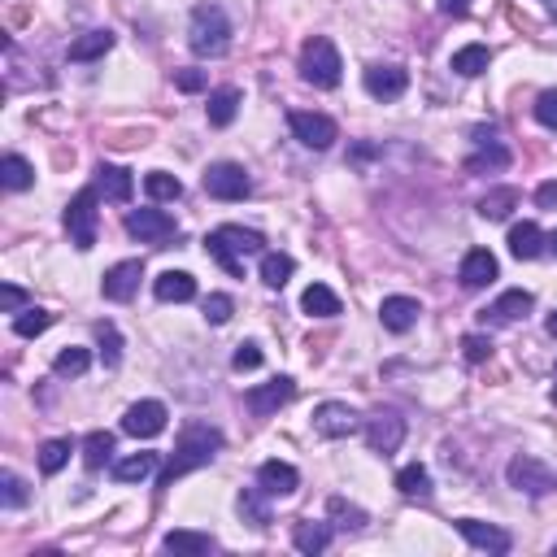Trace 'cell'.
Wrapping results in <instances>:
<instances>
[{
	"mask_svg": "<svg viewBox=\"0 0 557 557\" xmlns=\"http://www.w3.org/2000/svg\"><path fill=\"white\" fill-rule=\"evenodd\" d=\"M418 314H422V310H418V301H410V296H388V301L379 305L384 327H388V331H396V336H401V331H410L413 322H418Z\"/></svg>",
	"mask_w": 557,
	"mask_h": 557,
	"instance_id": "cell-20",
	"label": "cell"
},
{
	"mask_svg": "<svg viewBox=\"0 0 557 557\" xmlns=\"http://www.w3.org/2000/svg\"><path fill=\"white\" fill-rule=\"evenodd\" d=\"M362 83L375 100H396L405 88H410V74L401 70V66H370Z\"/></svg>",
	"mask_w": 557,
	"mask_h": 557,
	"instance_id": "cell-15",
	"label": "cell"
},
{
	"mask_svg": "<svg viewBox=\"0 0 557 557\" xmlns=\"http://www.w3.org/2000/svg\"><path fill=\"white\" fill-rule=\"evenodd\" d=\"M0 183H5L9 192H23V188H31V183H35V170H31V162H26V157L9 153V157L0 162Z\"/></svg>",
	"mask_w": 557,
	"mask_h": 557,
	"instance_id": "cell-27",
	"label": "cell"
},
{
	"mask_svg": "<svg viewBox=\"0 0 557 557\" xmlns=\"http://www.w3.org/2000/svg\"><path fill=\"white\" fill-rule=\"evenodd\" d=\"M122 432L126 436H140V440H153L166 432V405L162 401H140V405H131L126 418H122Z\"/></svg>",
	"mask_w": 557,
	"mask_h": 557,
	"instance_id": "cell-10",
	"label": "cell"
},
{
	"mask_svg": "<svg viewBox=\"0 0 557 557\" xmlns=\"http://www.w3.org/2000/svg\"><path fill=\"white\" fill-rule=\"evenodd\" d=\"M140 279H144V266H140V262H118V266L100 279V292H105L109 301H131L135 288H140Z\"/></svg>",
	"mask_w": 557,
	"mask_h": 557,
	"instance_id": "cell-16",
	"label": "cell"
},
{
	"mask_svg": "<svg viewBox=\"0 0 557 557\" xmlns=\"http://www.w3.org/2000/svg\"><path fill=\"white\" fill-rule=\"evenodd\" d=\"M292 544L301 549V553H322L327 544H331V527L327 523H296V532H292Z\"/></svg>",
	"mask_w": 557,
	"mask_h": 557,
	"instance_id": "cell-26",
	"label": "cell"
},
{
	"mask_svg": "<svg viewBox=\"0 0 557 557\" xmlns=\"http://www.w3.org/2000/svg\"><path fill=\"white\" fill-rule=\"evenodd\" d=\"M509 487H518V492H527V497H544V492H553V470L544 466L540 458H527V453H518V458L509 461L506 470Z\"/></svg>",
	"mask_w": 557,
	"mask_h": 557,
	"instance_id": "cell-6",
	"label": "cell"
},
{
	"mask_svg": "<svg viewBox=\"0 0 557 557\" xmlns=\"http://www.w3.org/2000/svg\"><path fill=\"white\" fill-rule=\"evenodd\" d=\"M26 305V292L23 288H14V283H5V288H0V310H5V314H14V310H23Z\"/></svg>",
	"mask_w": 557,
	"mask_h": 557,
	"instance_id": "cell-50",
	"label": "cell"
},
{
	"mask_svg": "<svg viewBox=\"0 0 557 557\" xmlns=\"http://www.w3.org/2000/svg\"><path fill=\"white\" fill-rule=\"evenodd\" d=\"M535 301H532V292H523V288H514L506 292L497 305H487L484 314V327H509V322H518V318H527V310H532Z\"/></svg>",
	"mask_w": 557,
	"mask_h": 557,
	"instance_id": "cell-14",
	"label": "cell"
},
{
	"mask_svg": "<svg viewBox=\"0 0 557 557\" xmlns=\"http://www.w3.org/2000/svg\"><path fill=\"white\" fill-rule=\"evenodd\" d=\"M487 61H492V52L484 49V44H466V49L453 52V70L466 74V79H475V74L487 70Z\"/></svg>",
	"mask_w": 557,
	"mask_h": 557,
	"instance_id": "cell-33",
	"label": "cell"
},
{
	"mask_svg": "<svg viewBox=\"0 0 557 557\" xmlns=\"http://www.w3.org/2000/svg\"><path fill=\"white\" fill-rule=\"evenodd\" d=\"M458 279H461V288H487L492 279H497V257L487 253V248H470L466 253V262H461L458 270Z\"/></svg>",
	"mask_w": 557,
	"mask_h": 557,
	"instance_id": "cell-18",
	"label": "cell"
},
{
	"mask_svg": "<svg viewBox=\"0 0 557 557\" xmlns=\"http://www.w3.org/2000/svg\"><path fill=\"white\" fill-rule=\"evenodd\" d=\"M458 532L475 544V549H487V553H509V532H501V527H492V523H479V518H461Z\"/></svg>",
	"mask_w": 557,
	"mask_h": 557,
	"instance_id": "cell-17",
	"label": "cell"
},
{
	"mask_svg": "<svg viewBox=\"0 0 557 557\" xmlns=\"http://www.w3.org/2000/svg\"><path fill=\"white\" fill-rule=\"evenodd\" d=\"M396 487H401V497H418V501H427L432 497V475H427V466H405L401 475H396Z\"/></svg>",
	"mask_w": 557,
	"mask_h": 557,
	"instance_id": "cell-31",
	"label": "cell"
},
{
	"mask_svg": "<svg viewBox=\"0 0 557 557\" xmlns=\"http://www.w3.org/2000/svg\"><path fill=\"white\" fill-rule=\"evenodd\" d=\"M97 339H100V362L105 366H118L122 362V336L114 322H100L97 327Z\"/></svg>",
	"mask_w": 557,
	"mask_h": 557,
	"instance_id": "cell-39",
	"label": "cell"
},
{
	"mask_svg": "<svg viewBox=\"0 0 557 557\" xmlns=\"http://www.w3.org/2000/svg\"><path fill=\"white\" fill-rule=\"evenodd\" d=\"M144 192L153 196V200H179V196H183V183H179L174 174H166V170H153L144 179Z\"/></svg>",
	"mask_w": 557,
	"mask_h": 557,
	"instance_id": "cell-38",
	"label": "cell"
},
{
	"mask_svg": "<svg viewBox=\"0 0 557 557\" xmlns=\"http://www.w3.org/2000/svg\"><path fill=\"white\" fill-rule=\"evenodd\" d=\"M218 449H222L218 427H209V422H188L183 436H179V444H174V453H170L166 470H162V487H170L174 479H183L188 470L209 466V461L218 458Z\"/></svg>",
	"mask_w": 557,
	"mask_h": 557,
	"instance_id": "cell-1",
	"label": "cell"
},
{
	"mask_svg": "<svg viewBox=\"0 0 557 557\" xmlns=\"http://www.w3.org/2000/svg\"><path fill=\"white\" fill-rule=\"evenodd\" d=\"M88 362H92V357H88V348H61V353H57V362H52V370H57V375H83V370H88Z\"/></svg>",
	"mask_w": 557,
	"mask_h": 557,
	"instance_id": "cell-41",
	"label": "cell"
},
{
	"mask_svg": "<svg viewBox=\"0 0 557 557\" xmlns=\"http://www.w3.org/2000/svg\"><path fill=\"white\" fill-rule=\"evenodd\" d=\"M292 392H296V384H292L288 375H279V379H270V384H262V388H248V392H244V405L257 413V418H270V413L279 410V405H288Z\"/></svg>",
	"mask_w": 557,
	"mask_h": 557,
	"instance_id": "cell-12",
	"label": "cell"
},
{
	"mask_svg": "<svg viewBox=\"0 0 557 557\" xmlns=\"http://www.w3.org/2000/svg\"><path fill=\"white\" fill-rule=\"evenodd\" d=\"M461 353H466V362H487V357H492V339L466 336L461 339Z\"/></svg>",
	"mask_w": 557,
	"mask_h": 557,
	"instance_id": "cell-47",
	"label": "cell"
},
{
	"mask_svg": "<svg viewBox=\"0 0 557 557\" xmlns=\"http://www.w3.org/2000/svg\"><path fill=\"white\" fill-rule=\"evenodd\" d=\"M174 88L179 92H205V70H179L174 74Z\"/></svg>",
	"mask_w": 557,
	"mask_h": 557,
	"instance_id": "cell-49",
	"label": "cell"
},
{
	"mask_svg": "<svg viewBox=\"0 0 557 557\" xmlns=\"http://www.w3.org/2000/svg\"><path fill=\"white\" fill-rule=\"evenodd\" d=\"M506 166H509V153L497 144V140H487V148H479V153L466 162L470 174H487V170H506Z\"/></svg>",
	"mask_w": 557,
	"mask_h": 557,
	"instance_id": "cell-36",
	"label": "cell"
},
{
	"mask_svg": "<svg viewBox=\"0 0 557 557\" xmlns=\"http://www.w3.org/2000/svg\"><path fill=\"white\" fill-rule=\"evenodd\" d=\"M153 470H157V458H153V453H135V458L114 461V479H118V484H140Z\"/></svg>",
	"mask_w": 557,
	"mask_h": 557,
	"instance_id": "cell-30",
	"label": "cell"
},
{
	"mask_svg": "<svg viewBox=\"0 0 557 557\" xmlns=\"http://www.w3.org/2000/svg\"><path fill=\"white\" fill-rule=\"evenodd\" d=\"M188 44H192V52H200V57H222V52L231 49V23H227V14H222L218 5H200L192 14Z\"/></svg>",
	"mask_w": 557,
	"mask_h": 557,
	"instance_id": "cell-3",
	"label": "cell"
},
{
	"mask_svg": "<svg viewBox=\"0 0 557 557\" xmlns=\"http://www.w3.org/2000/svg\"><path fill=\"white\" fill-rule=\"evenodd\" d=\"M114 49V31H88L70 44V61H97Z\"/></svg>",
	"mask_w": 557,
	"mask_h": 557,
	"instance_id": "cell-25",
	"label": "cell"
},
{
	"mask_svg": "<svg viewBox=\"0 0 557 557\" xmlns=\"http://www.w3.org/2000/svg\"><path fill=\"white\" fill-rule=\"evenodd\" d=\"M126 231L140 244H157V248H162L166 240H174L179 227H174V218L162 214V209H135V214H126Z\"/></svg>",
	"mask_w": 557,
	"mask_h": 557,
	"instance_id": "cell-8",
	"label": "cell"
},
{
	"mask_svg": "<svg viewBox=\"0 0 557 557\" xmlns=\"http://www.w3.org/2000/svg\"><path fill=\"white\" fill-rule=\"evenodd\" d=\"M339 70H344V66H339V52L327 35L305 40V49H301V79H305V83H314V88H336Z\"/></svg>",
	"mask_w": 557,
	"mask_h": 557,
	"instance_id": "cell-4",
	"label": "cell"
},
{
	"mask_svg": "<svg viewBox=\"0 0 557 557\" xmlns=\"http://www.w3.org/2000/svg\"><path fill=\"white\" fill-rule=\"evenodd\" d=\"M231 310H236V305H231V296H227V292H214V296L205 301V318H209V322H227V318H231Z\"/></svg>",
	"mask_w": 557,
	"mask_h": 557,
	"instance_id": "cell-46",
	"label": "cell"
},
{
	"mask_svg": "<svg viewBox=\"0 0 557 557\" xmlns=\"http://www.w3.org/2000/svg\"><path fill=\"white\" fill-rule=\"evenodd\" d=\"M514 205H518V192H514V188H497V192H487L484 200H479V214H484L487 222H501V218H509Z\"/></svg>",
	"mask_w": 557,
	"mask_h": 557,
	"instance_id": "cell-35",
	"label": "cell"
},
{
	"mask_svg": "<svg viewBox=\"0 0 557 557\" xmlns=\"http://www.w3.org/2000/svg\"><path fill=\"white\" fill-rule=\"evenodd\" d=\"M240 514L253 523V527H266L270 523V506H266V487H244L240 492Z\"/></svg>",
	"mask_w": 557,
	"mask_h": 557,
	"instance_id": "cell-32",
	"label": "cell"
},
{
	"mask_svg": "<svg viewBox=\"0 0 557 557\" xmlns=\"http://www.w3.org/2000/svg\"><path fill=\"white\" fill-rule=\"evenodd\" d=\"M162 549H166V553L196 557V553H209V549H214V535H205V532H170L166 540H162Z\"/></svg>",
	"mask_w": 557,
	"mask_h": 557,
	"instance_id": "cell-28",
	"label": "cell"
},
{
	"mask_svg": "<svg viewBox=\"0 0 557 557\" xmlns=\"http://www.w3.org/2000/svg\"><path fill=\"white\" fill-rule=\"evenodd\" d=\"M535 118L544 122L549 131H557V92H540L535 97Z\"/></svg>",
	"mask_w": 557,
	"mask_h": 557,
	"instance_id": "cell-45",
	"label": "cell"
},
{
	"mask_svg": "<svg viewBox=\"0 0 557 557\" xmlns=\"http://www.w3.org/2000/svg\"><path fill=\"white\" fill-rule=\"evenodd\" d=\"M0 487H5V492H0V501H5L9 509H23L26 506V484L18 479V475H9V470H5V475H0Z\"/></svg>",
	"mask_w": 557,
	"mask_h": 557,
	"instance_id": "cell-44",
	"label": "cell"
},
{
	"mask_svg": "<svg viewBox=\"0 0 557 557\" xmlns=\"http://www.w3.org/2000/svg\"><path fill=\"white\" fill-rule=\"evenodd\" d=\"M153 292H157V301H192L196 296V279L188 274V270H166V274H157V283H153Z\"/></svg>",
	"mask_w": 557,
	"mask_h": 557,
	"instance_id": "cell-22",
	"label": "cell"
},
{
	"mask_svg": "<svg viewBox=\"0 0 557 557\" xmlns=\"http://www.w3.org/2000/svg\"><path fill=\"white\" fill-rule=\"evenodd\" d=\"M301 310L310 318H336L339 314V296L327 283H310L305 296H301Z\"/></svg>",
	"mask_w": 557,
	"mask_h": 557,
	"instance_id": "cell-24",
	"label": "cell"
},
{
	"mask_svg": "<svg viewBox=\"0 0 557 557\" xmlns=\"http://www.w3.org/2000/svg\"><path fill=\"white\" fill-rule=\"evenodd\" d=\"M549 244H553V253H557V231H553V240H549Z\"/></svg>",
	"mask_w": 557,
	"mask_h": 557,
	"instance_id": "cell-55",
	"label": "cell"
},
{
	"mask_svg": "<svg viewBox=\"0 0 557 557\" xmlns=\"http://www.w3.org/2000/svg\"><path fill=\"white\" fill-rule=\"evenodd\" d=\"M292 135L301 140L305 148H331L336 144V122L327 118V114H292Z\"/></svg>",
	"mask_w": 557,
	"mask_h": 557,
	"instance_id": "cell-13",
	"label": "cell"
},
{
	"mask_svg": "<svg viewBox=\"0 0 557 557\" xmlns=\"http://www.w3.org/2000/svg\"><path fill=\"white\" fill-rule=\"evenodd\" d=\"M205 192L214 196V200H244V196L253 192V179L236 162H218V166L205 170Z\"/></svg>",
	"mask_w": 557,
	"mask_h": 557,
	"instance_id": "cell-7",
	"label": "cell"
},
{
	"mask_svg": "<svg viewBox=\"0 0 557 557\" xmlns=\"http://www.w3.org/2000/svg\"><path fill=\"white\" fill-rule=\"evenodd\" d=\"M231 366H236V370H257V366H262V348H257V344H240Z\"/></svg>",
	"mask_w": 557,
	"mask_h": 557,
	"instance_id": "cell-48",
	"label": "cell"
},
{
	"mask_svg": "<svg viewBox=\"0 0 557 557\" xmlns=\"http://www.w3.org/2000/svg\"><path fill=\"white\" fill-rule=\"evenodd\" d=\"M401 440H405V418H401V413L379 410L366 422V444H370L375 453H396Z\"/></svg>",
	"mask_w": 557,
	"mask_h": 557,
	"instance_id": "cell-9",
	"label": "cell"
},
{
	"mask_svg": "<svg viewBox=\"0 0 557 557\" xmlns=\"http://www.w3.org/2000/svg\"><path fill=\"white\" fill-rule=\"evenodd\" d=\"M440 9H444V14H453V18H461V14L470 9V0H440Z\"/></svg>",
	"mask_w": 557,
	"mask_h": 557,
	"instance_id": "cell-52",
	"label": "cell"
},
{
	"mask_svg": "<svg viewBox=\"0 0 557 557\" xmlns=\"http://www.w3.org/2000/svg\"><path fill=\"white\" fill-rule=\"evenodd\" d=\"M288 279H292L288 253H266V257H262V283H266V288H283Z\"/></svg>",
	"mask_w": 557,
	"mask_h": 557,
	"instance_id": "cell-37",
	"label": "cell"
},
{
	"mask_svg": "<svg viewBox=\"0 0 557 557\" xmlns=\"http://www.w3.org/2000/svg\"><path fill=\"white\" fill-rule=\"evenodd\" d=\"M553 375H557V366H553Z\"/></svg>",
	"mask_w": 557,
	"mask_h": 557,
	"instance_id": "cell-56",
	"label": "cell"
},
{
	"mask_svg": "<svg viewBox=\"0 0 557 557\" xmlns=\"http://www.w3.org/2000/svg\"><path fill=\"white\" fill-rule=\"evenodd\" d=\"M535 200H540L544 209H553V205H557V183H544V188L535 192Z\"/></svg>",
	"mask_w": 557,
	"mask_h": 557,
	"instance_id": "cell-51",
	"label": "cell"
},
{
	"mask_svg": "<svg viewBox=\"0 0 557 557\" xmlns=\"http://www.w3.org/2000/svg\"><path fill=\"white\" fill-rule=\"evenodd\" d=\"M66 231H70V240H74V248H92L97 244V192L88 188V192H79L66 205Z\"/></svg>",
	"mask_w": 557,
	"mask_h": 557,
	"instance_id": "cell-5",
	"label": "cell"
},
{
	"mask_svg": "<svg viewBox=\"0 0 557 557\" xmlns=\"http://www.w3.org/2000/svg\"><path fill=\"white\" fill-rule=\"evenodd\" d=\"M66 461H70V440H49V444L40 449V470H44V475H57Z\"/></svg>",
	"mask_w": 557,
	"mask_h": 557,
	"instance_id": "cell-40",
	"label": "cell"
},
{
	"mask_svg": "<svg viewBox=\"0 0 557 557\" xmlns=\"http://www.w3.org/2000/svg\"><path fill=\"white\" fill-rule=\"evenodd\" d=\"M257 484L266 487V497H292L296 484H301V475H296V466L288 461H262V470H257Z\"/></svg>",
	"mask_w": 557,
	"mask_h": 557,
	"instance_id": "cell-19",
	"label": "cell"
},
{
	"mask_svg": "<svg viewBox=\"0 0 557 557\" xmlns=\"http://www.w3.org/2000/svg\"><path fill=\"white\" fill-rule=\"evenodd\" d=\"M262 244H266V240H262L257 231H244V227H218V231H209L205 248H209V257H214L227 274H236V279H240V274H244V257L262 253Z\"/></svg>",
	"mask_w": 557,
	"mask_h": 557,
	"instance_id": "cell-2",
	"label": "cell"
},
{
	"mask_svg": "<svg viewBox=\"0 0 557 557\" xmlns=\"http://www.w3.org/2000/svg\"><path fill=\"white\" fill-rule=\"evenodd\" d=\"M327 509H331V514L339 518L336 527H344V532H357V527H366V514H362V509H357V506H344L339 497H331V506H327Z\"/></svg>",
	"mask_w": 557,
	"mask_h": 557,
	"instance_id": "cell-43",
	"label": "cell"
},
{
	"mask_svg": "<svg viewBox=\"0 0 557 557\" xmlns=\"http://www.w3.org/2000/svg\"><path fill=\"white\" fill-rule=\"evenodd\" d=\"M549 336H557V314H549Z\"/></svg>",
	"mask_w": 557,
	"mask_h": 557,
	"instance_id": "cell-53",
	"label": "cell"
},
{
	"mask_svg": "<svg viewBox=\"0 0 557 557\" xmlns=\"http://www.w3.org/2000/svg\"><path fill=\"white\" fill-rule=\"evenodd\" d=\"M97 188L105 192V200H118V205H126V200H131V192H135V179H131V170H122V166H100L97 170Z\"/></svg>",
	"mask_w": 557,
	"mask_h": 557,
	"instance_id": "cell-21",
	"label": "cell"
},
{
	"mask_svg": "<svg viewBox=\"0 0 557 557\" xmlns=\"http://www.w3.org/2000/svg\"><path fill=\"white\" fill-rule=\"evenodd\" d=\"M362 422H357V413L348 410V405H339V401H322L314 410V432L318 436H327V440H344V436H353Z\"/></svg>",
	"mask_w": 557,
	"mask_h": 557,
	"instance_id": "cell-11",
	"label": "cell"
},
{
	"mask_svg": "<svg viewBox=\"0 0 557 557\" xmlns=\"http://www.w3.org/2000/svg\"><path fill=\"white\" fill-rule=\"evenodd\" d=\"M49 322H52V314H44V310H26V314L14 318V331H18L23 339H31V336H40V331H49Z\"/></svg>",
	"mask_w": 557,
	"mask_h": 557,
	"instance_id": "cell-42",
	"label": "cell"
},
{
	"mask_svg": "<svg viewBox=\"0 0 557 557\" xmlns=\"http://www.w3.org/2000/svg\"><path fill=\"white\" fill-rule=\"evenodd\" d=\"M205 114H209V126H231V122H236V114H240V92H236V88H222V92H214Z\"/></svg>",
	"mask_w": 557,
	"mask_h": 557,
	"instance_id": "cell-29",
	"label": "cell"
},
{
	"mask_svg": "<svg viewBox=\"0 0 557 557\" xmlns=\"http://www.w3.org/2000/svg\"><path fill=\"white\" fill-rule=\"evenodd\" d=\"M109 458H114V436L109 432H92V436L83 440V466L88 470H100Z\"/></svg>",
	"mask_w": 557,
	"mask_h": 557,
	"instance_id": "cell-34",
	"label": "cell"
},
{
	"mask_svg": "<svg viewBox=\"0 0 557 557\" xmlns=\"http://www.w3.org/2000/svg\"><path fill=\"white\" fill-rule=\"evenodd\" d=\"M509 253L518 257V262H532L544 253V236H540V227L535 222H518L514 231H509Z\"/></svg>",
	"mask_w": 557,
	"mask_h": 557,
	"instance_id": "cell-23",
	"label": "cell"
},
{
	"mask_svg": "<svg viewBox=\"0 0 557 557\" xmlns=\"http://www.w3.org/2000/svg\"><path fill=\"white\" fill-rule=\"evenodd\" d=\"M544 5H549V14H557V0H544Z\"/></svg>",
	"mask_w": 557,
	"mask_h": 557,
	"instance_id": "cell-54",
	"label": "cell"
}]
</instances>
